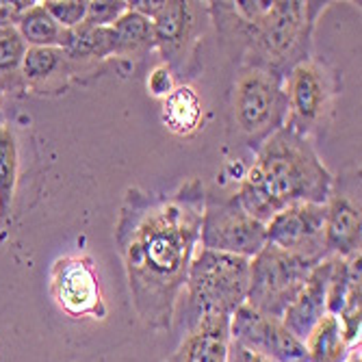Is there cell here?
Returning <instances> with one entry per match:
<instances>
[{
  "mask_svg": "<svg viewBox=\"0 0 362 362\" xmlns=\"http://www.w3.org/2000/svg\"><path fill=\"white\" fill-rule=\"evenodd\" d=\"M267 243L288 254L321 262L325 256V204H293L267 223Z\"/></svg>",
  "mask_w": 362,
  "mask_h": 362,
  "instance_id": "12",
  "label": "cell"
},
{
  "mask_svg": "<svg viewBox=\"0 0 362 362\" xmlns=\"http://www.w3.org/2000/svg\"><path fill=\"white\" fill-rule=\"evenodd\" d=\"M347 362H362V358H360V347H356V349L351 351V356L347 358Z\"/></svg>",
  "mask_w": 362,
  "mask_h": 362,
  "instance_id": "28",
  "label": "cell"
},
{
  "mask_svg": "<svg viewBox=\"0 0 362 362\" xmlns=\"http://www.w3.org/2000/svg\"><path fill=\"white\" fill-rule=\"evenodd\" d=\"M226 362H272V360L262 358L260 354H256V351L243 347L241 343H237V341L230 339V343H228V354H226Z\"/></svg>",
  "mask_w": 362,
  "mask_h": 362,
  "instance_id": "27",
  "label": "cell"
},
{
  "mask_svg": "<svg viewBox=\"0 0 362 362\" xmlns=\"http://www.w3.org/2000/svg\"><path fill=\"white\" fill-rule=\"evenodd\" d=\"M130 9L152 22L154 50L180 83L200 72V44L211 26L206 3L182 0H133Z\"/></svg>",
  "mask_w": 362,
  "mask_h": 362,
  "instance_id": "4",
  "label": "cell"
},
{
  "mask_svg": "<svg viewBox=\"0 0 362 362\" xmlns=\"http://www.w3.org/2000/svg\"><path fill=\"white\" fill-rule=\"evenodd\" d=\"M50 295L54 304L74 319H105L107 304L95 267L85 254H65L50 269Z\"/></svg>",
  "mask_w": 362,
  "mask_h": 362,
  "instance_id": "10",
  "label": "cell"
},
{
  "mask_svg": "<svg viewBox=\"0 0 362 362\" xmlns=\"http://www.w3.org/2000/svg\"><path fill=\"white\" fill-rule=\"evenodd\" d=\"M267 245V226L247 215L235 195L209 193L204 200L200 247L254 258Z\"/></svg>",
  "mask_w": 362,
  "mask_h": 362,
  "instance_id": "9",
  "label": "cell"
},
{
  "mask_svg": "<svg viewBox=\"0 0 362 362\" xmlns=\"http://www.w3.org/2000/svg\"><path fill=\"white\" fill-rule=\"evenodd\" d=\"M128 9L124 0H93L87 3V18L85 24L89 26H113Z\"/></svg>",
  "mask_w": 362,
  "mask_h": 362,
  "instance_id": "24",
  "label": "cell"
},
{
  "mask_svg": "<svg viewBox=\"0 0 362 362\" xmlns=\"http://www.w3.org/2000/svg\"><path fill=\"white\" fill-rule=\"evenodd\" d=\"M327 5L332 3L237 0L206 3V11L230 57H239L241 65L284 76L310 57L313 33Z\"/></svg>",
  "mask_w": 362,
  "mask_h": 362,
  "instance_id": "2",
  "label": "cell"
},
{
  "mask_svg": "<svg viewBox=\"0 0 362 362\" xmlns=\"http://www.w3.org/2000/svg\"><path fill=\"white\" fill-rule=\"evenodd\" d=\"M230 339L272 362H308L304 343L291 334L280 317L241 304L230 315Z\"/></svg>",
  "mask_w": 362,
  "mask_h": 362,
  "instance_id": "11",
  "label": "cell"
},
{
  "mask_svg": "<svg viewBox=\"0 0 362 362\" xmlns=\"http://www.w3.org/2000/svg\"><path fill=\"white\" fill-rule=\"evenodd\" d=\"M202 115V98L189 83H178V87L160 103V119L176 137H191L197 133Z\"/></svg>",
  "mask_w": 362,
  "mask_h": 362,
  "instance_id": "18",
  "label": "cell"
},
{
  "mask_svg": "<svg viewBox=\"0 0 362 362\" xmlns=\"http://www.w3.org/2000/svg\"><path fill=\"white\" fill-rule=\"evenodd\" d=\"M206 187L187 178L170 191L130 187L115 223V245L137 317L154 332L174 325L191 258L200 247Z\"/></svg>",
  "mask_w": 362,
  "mask_h": 362,
  "instance_id": "1",
  "label": "cell"
},
{
  "mask_svg": "<svg viewBox=\"0 0 362 362\" xmlns=\"http://www.w3.org/2000/svg\"><path fill=\"white\" fill-rule=\"evenodd\" d=\"M360 172L334 178L325 200V256H360Z\"/></svg>",
  "mask_w": 362,
  "mask_h": 362,
  "instance_id": "13",
  "label": "cell"
},
{
  "mask_svg": "<svg viewBox=\"0 0 362 362\" xmlns=\"http://www.w3.org/2000/svg\"><path fill=\"white\" fill-rule=\"evenodd\" d=\"M330 265H332V256L317 262L306 284L295 295V300L286 306L282 315V323L288 327L291 334H295L302 343L308 337V332L317 325V321L323 315H327L325 288H327V276H330Z\"/></svg>",
  "mask_w": 362,
  "mask_h": 362,
  "instance_id": "16",
  "label": "cell"
},
{
  "mask_svg": "<svg viewBox=\"0 0 362 362\" xmlns=\"http://www.w3.org/2000/svg\"><path fill=\"white\" fill-rule=\"evenodd\" d=\"M44 9L63 28H76L87 18V0H46Z\"/></svg>",
  "mask_w": 362,
  "mask_h": 362,
  "instance_id": "23",
  "label": "cell"
},
{
  "mask_svg": "<svg viewBox=\"0 0 362 362\" xmlns=\"http://www.w3.org/2000/svg\"><path fill=\"white\" fill-rule=\"evenodd\" d=\"M20 74L24 91L35 95H59L72 81H81L76 65L61 48H26Z\"/></svg>",
  "mask_w": 362,
  "mask_h": 362,
  "instance_id": "14",
  "label": "cell"
},
{
  "mask_svg": "<svg viewBox=\"0 0 362 362\" xmlns=\"http://www.w3.org/2000/svg\"><path fill=\"white\" fill-rule=\"evenodd\" d=\"M33 5V0H0V28L16 26L18 18Z\"/></svg>",
  "mask_w": 362,
  "mask_h": 362,
  "instance_id": "26",
  "label": "cell"
},
{
  "mask_svg": "<svg viewBox=\"0 0 362 362\" xmlns=\"http://www.w3.org/2000/svg\"><path fill=\"white\" fill-rule=\"evenodd\" d=\"M0 98H3V93H0Z\"/></svg>",
  "mask_w": 362,
  "mask_h": 362,
  "instance_id": "30",
  "label": "cell"
},
{
  "mask_svg": "<svg viewBox=\"0 0 362 362\" xmlns=\"http://www.w3.org/2000/svg\"><path fill=\"white\" fill-rule=\"evenodd\" d=\"M230 317L202 315L189 321V330L168 362H226Z\"/></svg>",
  "mask_w": 362,
  "mask_h": 362,
  "instance_id": "15",
  "label": "cell"
},
{
  "mask_svg": "<svg viewBox=\"0 0 362 362\" xmlns=\"http://www.w3.org/2000/svg\"><path fill=\"white\" fill-rule=\"evenodd\" d=\"M282 81L284 76L241 65L233 83L230 124L235 128L237 139L254 152L284 128L286 95Z\"/></svg>",
  "mask_w": 362,
  "mask_h": 362,
  "instance_id": "5",
  "label": "cell"
},
{
  "mask_svg": "<svg viewBox=\"0 0 362 362\" xmlns=\"http://www.w3.org/2000/svg\"><path fill=\"white\" fill-rule=\"evenodd\" d=\"M187 298L191 319L202 315H233L247 300L250 258L197 247L189 274Z\"/></svg>",
  "mask_w": 362,
  "mask_h": 362,
  "instance_id": "7",
  "label": "cell"
},
{
  "mask_svg": "<svg viewBox=\"0 0 362 362\" xmlns=\"http://www.w3.org/2000/svg\"><path fill=\"white\" fill-rule=\"evenodd\" d=\"M284 128L313 141L332 122L343 91V74L330 63L308 57L284 74Z\"/></svg>",
  "mask_w": 362,
  "mask_h": 362,
  "instance_id": "6",
  "label": "cell"
},
{
  "mask_svg": "<svg viewBox=\"0 0 362 362\" xmlns=\"http://www.w3.org/2000/svg\"><path fill=\"white\" fill-rule=\"evenodd\" d=\"M308 362H347L351 351L360 345H351L345 337L341 319L337 315H323L304 339Z\"/></svg>",
  "mask_w": 362,
  "mask_h": 362,
  "instance_id": "19",
  "label": "cell"
},
{
  "mask_svg": "<svg viewBox=\"0 0 362 362\" xmlns=\"http://www.w3.org/2000/svg\"><path fill=\"white\" fill-rule=\"evenodd\" d=\"M16 30L28 48H61L68 28L59 26L42 3H33L16 22Z\"/></svg>",
  "mask_w": 362,
  "mask_h": 362,
  "instance_id": "20",
  "label": "cell"
},
{
  "mask_svg": "<svg viewBox=\"0 0 362 362\" xmlns=\"http://www.w3.org/2000/svg\"><path fill=\"white\" fill-rule=\"evenodd\" d=\"M111 28L115 33V59L137 70V65L154 50L152 22L128 7Z\"/></svg>",
  "mask_w": 362,
  "mask_h": 362,
  "instance_id": "17",
  "label": "cell"
},
{
  "mask_svg": "<svg viewBox=\"0 0 362 362\" xmlns=\"http://www.w3.org/2000/svg\"><path fill=\"white\" fill-rule=\"evenodd\" d=\"M334 176L323 165L310 139L280 128L254 152L235 200L254 219L267 223L293 204H325Z\"/></svg>",
  "mask_w": 362,
  "mask_h": 362,
  "instance_id": "3",
  "label": "cell"
},
{
  "mask_svg": "<svg viewBox=\"0 0 362 362\" xmlns=\"http://www.w3.org/2000/svg\"><path fill=\"white\" fill-rule=\"evenodd\" d=\"M20 180V144L11 126H0V221L9 219Z\"/></svg>",
  "mask_w": 362,
  "mask_h": 362,
  "instance_id": "21",
  "label": "cell"
},
{
  "mask_svg": "<svg viewBox=\"0 0 362 362\" xmlns=\"http://www.w3.org/2000/svg\"><path fill=\"white\" fill-rule=\"evenodd\" d=\"M176 87H178V78L174 76V72L168 68L165 63H158L148 76V93L160 103L165 100Z\"/></svg>",
  "mask_w": 362,
  "mask_h": 362,
  "instance_id": "25",
  "label": "cell"
},
{
  "mask_svg": "<svg viewBox=\"0 0 362 362\" xmlns=\"http://www.w3.org/2000/svg\"><path fill=\"white\" fill-rule=\"evenodd\" d=\"M5 124V115H3V111H0V126Z\"/></svg>",
  "mask_w": 362,
  "mask_h": 362,
  "instance_id": "29",
  "label": "cell"
},
{
  "mask_svg": "<svg viewBox=\"0 0 362 362\" xmlns=\"http://www.w3.org/2000/svg\"><path fill=\"white\" fill-rule=\"evenodd\" d=\"M26 44L22 42L16 26L0 28V93L24 91L22 87V61L26 54Z\"/></svg>",
  "mask_w": 362,
  "mask_h": 362,
  "instance_id": "22",
  "label": "cell"
},
{
  "mask_svg": "<svg viewBox=\"0 0 362 362\" xmlns=\"http://www.w3.org/2000/svg\"><path fill=\"white\" fill-rule=\"evenodd\" d=\"M315 265L317 262L267 243L250 260V288L245 304L282 319L286 306L302 291Z\"/></svg>",
  "mask_w": 362,
  "mask_h": 362,
  "instance_id": "8",
  "label": "cell"
}]
</instances>
